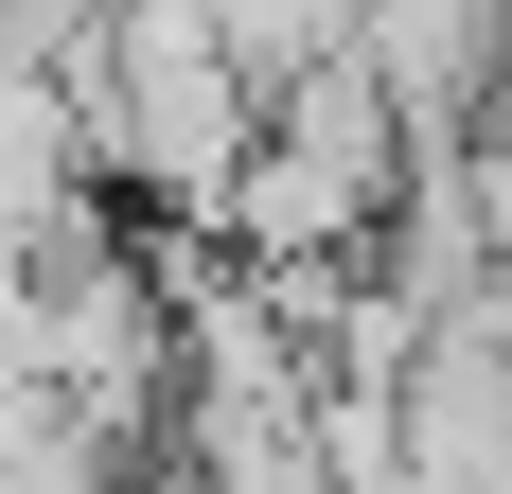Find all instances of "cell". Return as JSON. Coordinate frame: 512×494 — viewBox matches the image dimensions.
Returning a JSON list of instances; mask_svg holds the SVG:
<instances>
[{"label":"cell","instance_id":"cell-3","mask_svg":"<svg viewBox=\"0 0 512 494\" xmlns=\"http://www.w3.org/2000/svg\"><path fill=\"white\" fill-rule=\"evenodd\" d=\"M89 494H212V477H195V459H106Z\"/></svg>","mask_w":512,"mask_h":494},{"label":"cell","instance_id":"cell-2","mask_svg":"<svg viewBox=\"0 0 512 494\" xmlns=\"http://www.w3.org/2000/svg\"><path fill=\"white\" fill-rule=\"evenodd\" d=\"M354 71L389 89L407 142H460V106L512 71V36H495V0H354Z\"/></svg>","mask_w":512,"mask_h":494},{"label":"cell","instance_id":"cell-1","mask_svg":"<svg viewBox=\"0 0 512 494\" xmlns=\"http://www.w3.org/2000/svg\"><path fill=\"white\" fill-rule=\"evenodd\" d=\"M53 71H71V124H89V159L124 195L230 212V177H248V142H265V71L230 53L212 0H89V36L53 53Z\"/></svg>","mask_w":512,"mask_h":494}]
</instances>
